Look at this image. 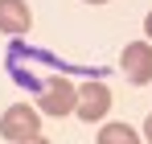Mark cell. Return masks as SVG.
<instances>
[{
  "instance_id": "obj_1",
  "label": "cell",
  "mask_w": 152,
  "mask_h": 144,
  "mask_svg": "<svg viewBox=\"0 0 152 144\" xmlns=\"http://www.w3.org/2000/svg\"><path fill=\"white\" fill-rule=\"evenodd\" d=\"M74 99H78V87L70 78H50V82L41 87L37 107H41L45 115H70V111H74Z\"/></svg>"
},
{
  "instance_id": "obj_2",
  "label": "cell",
  "mask_w": 152,
  "mask_h": 144,
  "mask_svg": "<svg viewBox=\"0 0 152 144\" xmlns=\"http://www.w3.org/2000/svg\"><path fill=\"white\" fill-rule=\"evenodd\" d=\"M119 70H124L127 82H136V87L152 82V46H148V41H132V46H124Z\"/></svg>"
},
{
  "instance_id": "obj_3",
  "label": "cell",
  "mask_w": 152,
  "mask_h": 144,
  "mask_svg": "<svg viewBox=\"0 0 152 144\" xmlns=\"http://www.w3.org/2000/svg\"><path fill=\"white\" fill-rule=\"evenodd\" d=\"M107 111H111V91H107L103 82H86V87L78 91V99H74V115L86 120V123H95V120H103Z\"/></svg>"
},
{
  "instance_id": "obj_4",
  "label": "cell",
  "mask_w": 152,
  "mask_h": 144,
  "mask_svg": "<svg viewBox=\"0 0 152 144\" xmlns=\"http://www.w3.org/2000/svg\"><path fill=\"white\" fill-rule=\"evenodd\" d=\"M37 132H41L37 111L25 107V103H17V107H8V111L0 115V136H4V140H25V136H37Z\"/></svg>"
},
{
  "instance_id": "obj_5",
  "label": "cell",
  "mask_w": 152,
  "mask_h": 144,
  "mask_svg": "<svg viewBox=\"0 0 152 144\" xmlns=\"http://www.w3.org/2000/svg\"><path fill=\"white\" fill-rule=\"evenodd\" d=\"M33 12L25 0H0V33H29Z\"/></svg>"
},
{
  "instance_id": "obj_6",
  "label": "cell",
  "mask_w": 152,
  "mask_h": 144,
  "mask_svg": "<svg viewBox=\"0 0 152 144\" xmlns=\"http://www.w3.org/2000/svg\"><path fill=\"white\" fill-rule=\"evenodd\" d=\"M99 144H140V136H136V128H127V123H107L99 132Z\"/></svg>"
},
{
  "instance_id": "obj_7",
  "label": "cell",
  "mask_w": 152,
  "mask_h": 144,
  "mask_svg": "<svg viewBox=\"0 0 152 144\" xmlns=\"http://www.w3.org/2000/svg\"><path fill=\"white\" fill-rule=\"evenodd\" d=\"M12 144H50L45 136H25V140H12Z\"/></svg>"
},
{
  "instance_id": "obj_8",
  "label": "cell",
  "mask_w": 152,
  "mask_h": 144,
  "mask_svg": "<svg viewBox=\"0 0 152 144\" xmlns=\"http://www.w3.org/2000/svg\"><path fill=\"white\" fill-rule=\"evenodd\" d=\"M144 33H148V46H152V12L144 17Z\"/></svg>"
},
{
  "instance_id": "obj_9",
  "label": "cell",
  "mask_w": 152,
  "mask_h": 144,
  "mask_svg": "<svg viewBox=\"0 0 152 144\" xmlns=\"http://www.w3.org/2000/svg\"><path fill=\"white\" fill-rule=\"evenodd\" d=\"M144 136H148V144H152V115L144 120Z\"/></svg>"
},
{
  "instance_id": "obj_10",
  "label": "cell",
  "mask_w": 152,
  "mask_h": 144,
  "mask_svg": "<svg viewBox=\"0 0 152 144\" xmlns=\"http://www.w3.org/2000/svg\"><path fill=\"white\" fill-rule=\"evenodd\" d=\"M86 4H107V0H86Z\"/></svg>"
}]
</instances>
